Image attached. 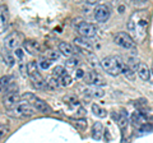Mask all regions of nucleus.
<instances>
[{"mask_svg": "<svg viewBox=\"0 0 153 143\" xmlns=\"http://www.w3.org/2000/svg\"><path fill=\"white\" fill-rule=\"evenodd\" d=\"M149 25V14L146 9H138L128 21V32L137 42H143L147 37V30Z\"/></svg>", "mask_w": 153, "mask_h": 143, "instance_id": "obj_1", "label": "nucleus"}, {"mask_svg": "<svg viewBox=\"0 0 153 143\" xmlns=\"http://www.w3.org/2000/svg\"><path fill=\"white\" fill-rule=\"evenodd\" d=\"M124 61L120 56H107V58H105L102 61H101V66L103 68L105 72H107L110 75H114V77H116V75L121 74L123 73V68H124Z\"/></svg>", "mask_w": 153, "mask_h": 143, "instance_id": "obj_2", "label": "nucleus"}, {"mask_svg": "<svg viewBox=\"0 0 153 143\" xmlns=\"http://www.w3.org/2000/svg\"><path fill=\"white\" fill-rule=\"evenodd\" d=\"M27 75L31 78L32 84L35 88L42 89L46 87V82H45V79L42 78V75L40 74V72H38L36 61H30V63L27 64Z\"/></svg>", "mask_w": 153, "mask_h": 143, "instance_id": "obj_3", "label": "nucleus"}, {"mask_svg": "<svg viewBox=\"0 0 153 143\" xmlns=\"http://www.w3.org/2000/svg\"><path fill=\"white\" fill-rule=\"evenodd\" d=\"M9 115L13 118H19V119L31 118L35 115V109L27 101H23V102H19L14 109L9 110Z\"/></svg>", "mask_w": 153, "mask_h": 143, "instance_id": "obj_4", "label": "nucleus"}, {"mask_svg": "<svg viewBox=\"0 0 153 143\" xmlns=\"http://www.w3.org/2000/svg\"><path fill=\"white\" fill-rule=\"evenodd\" d=\"M5 96H4L3 98V105L4 107L8 109V110H12V109H14L17 106V105L21 102V95L18 93V88L17 86H14V87H8L5 89Z\"/></svg>", "mask_w": 153, "mask_h": 143, "instance_id": "obj_5", "label": "nucleus"}, {"mask_svg": "<svg viewBox=\"0 0 153 143\" xmlns=\"http://www.w3.org/2000/svg\"><path fill=\"white\" fill-rule=\"evenodd\" d=\"M23 98H25L26 101L30 104L33 109H35V111L44 112V114H47V112L51 111V107L49 106V104H46V101H44V100L36 97L35 95H32V93H26Z\"/></svg>", "mask_w": 153, "mask_h": 143, "instance_id": "obj_6", "label": "nucleus"}, {"mask_svg": "<svg viewBox=\"0 0 153 143\" xmlns=\"http://www.w3.org/2000/svg\"><path fill=\"white\" fill-rule=\"evenodd\" d=\"M115 44H116L117 46L123 47V49H128V50H134L137 47L135 45V41H134L130 35L126 32H119L116 36H115Z\"/></svg>", "mask_w": 153, "mask_h": 143, "instance_id": "obj_7", "label": "nucleus"}, {"mask_svg": "<svg viewBox=\"0 0 153 143\" xmlns=\"http://www.w3.org/2000/svg\"><path fill=\"white\" fill-rule=\"evenodd\" d=\"M76 31L80 35V37H84V39H89V37H93L96 33H97V26L92 25V23H87V22H82L79 23L78 27H76Z\"/></svg>", "mask_w": 153, "mask_h": 143, "instance_id": "obj_8", "label": "nucleus"}, {"mask_svg": "<svg viewBox=\"0 0 153 143\" xmlns=\"http://www.w3.org/2000/svg\"><path fill=\"white\" fill-rule=\"evenodd\" d=\"M84 82L87 84H92V86H97V87H100V86H105L106 84V80H105V78L102 77L101 74H98L97 72H87V73L84 74Z\"/></svg>", "mask_w": 153, "mask_h": 143, "instance_id": "obj_9", "label": "nucleus"}, {"mask_svg": "<svg viewBox=\"0 0 153 143\" xmlns=\"http://www.w3.org/2000/svg\"><path fill=\"white\" fill-rule=\"evenodd\" d=\"M21 45V35L18 32H13L10 35H8L4 40V46L7 47L8 50H14L18 49V46Z\"/></svg>", "mask_w": 153, "mask_h": 143, "instance_id": "obj_10", "label": "nucleus"}, {"mask_svg": "<svg viewBox=\"0 0 153 143\" xmlns=\"http://www.w3.org/2000/svg\"><path fill=\"white\" fill-rule=\"evenodd\" d=\"M94 18L97 22H106L108 18H110V9L103 5V4H101V5H97L94 8Z\"/></svg>", "mask_w": 153, "mask_h": 143, "instance_id": "obj_11", "label": "nucleus"}, {"mask_svg": "<svg viewBox=\"0 0 153 143\" xmlns=\"http://www.w3.org/2000/svg\"><path fill=\"white\" fill-rule=\"evenodd\" d=\"M23 47L27 52H30L32 55H38L42 52V46L36 40H26L23 42Z\"/></svg>", "mask_w": 153, "mask_h": 143, "instance_id": "obj_12", "label": "nucleus"}, {"mask_svg": "<svg viewBox=\"0 0 153 143\" xmlns=\"http://www.w3.org/2000/svg\"><path fill=\"white\" fill-rule=\"evenodd\" d=\"M9 25V12L7 5H0V35L7 31Z\"/></svg>", "mask_w": 153, "mask_h": 143, "instance_id": "obj_13", "label": "nucleus"}, {"mask_svg": "<svg viewBox=\"0 0 153 143\" xmlns=\"http://www.w3.org/2000/svg\"><path fill=\"white\" fill-rule=\"evenodd\" d=\"M59 51L65 56H74L75 49L68 42H60L59 44Z\"/></svg>", "mask_w": 153, "mask_h": 143, "instance_id": "obj_14", "label": "nucleus"}, {"mask_svg": "<svg viewBox=\"0 0 153 143\" xmlns=\"http://www.w3.org/2000/svg\"><path fill=\"white\" fill-rule=\"evenodd\" d=\"M138 75L143 79V80H149L151 79V69L148 68V65L144 63H140L139 64V68H138Z\"/></svg>", "mask_w": 153, "mask_h": 143, "instance_id": "obj_15", "label": "nucleus"}, {"mask_svg": "<svg viewBox=\"0 0 153 143\" xmlns=\"http://www.w3.org/2000/svg\"><path fill=\"white\" fill-rule=\"evenodd\" d=\"M117 125L123 133V137H125L126 132H128V127H129V120H128V116L125 114H121V115L117 118Z\"/></svg>", "mask_w": 153, "mask_h": 143, "instance_id": "obj_16", "label": "nucleus"}, {"mask_svg": "<svg viewBox=\"0 0 153 143\" xmlns=\"http://www.w3.org/2000/svg\"><path fill=\"white\" fill-rule=\"evenodd\" d=\"M146 119H147V115L146 114H142L139 111H135V112H133L131 114V116H130V120L135 124V125L139 128L140 125H143V124L146 123Z\"/></svg>", "mask_w": 153, "mask_h": 143, "instance_id": "obj_17", "label": "nucleus"}, {"mask_svg": "<svg viewBox=\"0 0 153 143\" xmlns=\"http://www.w3.org/2000/svg\"><path fill=\"white\" fill-rule=\"evenodd\" d=\"M102 133H103V125L100 121L94 123L92 127V138L96 141H100L102 137Z\"/></svg>", "mask_w": 153, "mask_h": 143, "instance_id": "obj_18", "label": "nucleus"}, {"mask_svg": "<svg viewBox=\"0 0 153 143\" xmlns=\"http://www.w3.org/2000/svg\"><path fill=\"white\" fill-rule=\"evenodd\" d=\"M74 44L79 47H83V49H88V50H92V44L84 37H75L74 39Z\"/></svg>", "mask_w": 153, "mask_h": 143, "instance_id": "obj_19", "label": "nucleus"}, {"mask_svg": "<svg viewBox=\"0 0 153 143\" xmlns=\"http://www.w3.org/2000/svg\"><path fill=\"white\" fill-rule=\"evenodd\" d=\"M12 80H13L12 75H3V77L0 78V93H3L9 87V84L12 83Z\"/></svg>", "mask_w": 153, "mask_h": 143, "instance_id": "obj_20", "label": "nucleus"}, {"mask_svg": "<svg viewBox=\"0 0 153 143\" xmlns=\"http://www.w3.org/2000/svg\"><path fill=\"white\" fill-rule=\"evenodd\" d=\"M92 111L96 116H98V118H106L107 116V111L105 110L103 107H101L100 105L97 104H93L92 105Z\"/></svg>", "mask_w": 153, "mask_h": 143, "instance_id": "obj_21", "label": "nucleus"}, {"mask_svg": "<svg viewBox=\"0 0 153 143\" xmlns=\"http://www.w3.org/2000/svg\"><path fill=\"white\" fill-rule=\"evenodd\" d=\"M139 64H140V61L138 60V58H135V56H129V58L126 59V65L130 69H133L134 72L138 70V68H139Z\"/></svg>", "mask_w": 153, "mask_h": 143, "instance_id": "obj_22", "label": "nucleus"}, {"mask_svg": "<svg viewBox=\"0 0 153 143\" xmlns=\"http://www.w3.org/2000/svg\"><path fill=\"white\" fill-rule=\"evenodd\" d=\"M3 59H4V61H5V64L8 66H13L14 64H16V58H14V55L9 51L3 52Z\"/></svg>", "mask_w": 153, "mask_h": 143, "instance_id": "obj_23", "label": "nucleus"}, {"mask_svg": "<svg viewBox=\"0 0 153 143\" xmlns=\"http://www.w3.org/2000/svg\"><path fill=\"white\" fill-rule=\"evenodd\" d=\"M63 101L69 105H73V106H79V104H80L79 98L74 96V95H66V96L63 97Z\"/></svg>", "mask_w": 153, "mask_h": 143, "instance_id": "obj_24", "label": "nucleus"}, {"mask_svg": "<svg viewBox=\"0 0 153 143\" xmlns=\"http://www.w3.org/2000/svg\"><path fill=\"white\" fill-rule=\"evenodd\" d=\"M85 93H88L89 96H92V97H103V95H105V91L102 88H100V87H96V88H92V89H88V91H85Z\"/></svg>", "mask_w": 153, "mask_h": 143, "instance_id": "obj_25", "label": "nucleus"}, {"mask_svg": "<svg viewBox=\"0 0 153 143\" xmlns=\"http://www.w3.org/2000/svg\"><path fill=\"white\" fill-rule=\"evenodd\" d=\"M134 105H135V107L138 109V111L142 112V114H146L148 111V109H149V107H148V104H147L146 100H139V101H137Z\"/></svg>", "mask_w": 153, "mask_h": 143, "instance_id": "obj_26", "label": "nucleus"}, {"mask_svg": "<svg viewBox=\"0 0 153 143\" xmlns=\"http://www.w3.org/2000/svg\"><path fill=\"white\" fill-rule=\"evenodd\" d=\"M60 86V82L57 80V78H55V77H51V78H49L47 79V82H46V87L47 88H50V89H56L57 87Z\"/></svg>", "mask_w": 153, "mask_h": 143, "instance_id": "obj_27", "label": "nucleus"}, {"mask_svg": "<svg viewBox=\"0 0 153 143\" xmlns=\"http://www.w3.org/2000/svg\"><path fill=\"white\" fill-rule=\"evenodd\" d=\"M64 74H65V69H64V66H61V65H57L52 69V77H55V78H60V77H63Z\"/></svg>", "mask_w": 153, "mask_h": 143, "instance_id": "obj_28", "label": "nucleus"}, {"mask_svg": "<svg viewBox=\"0 0 153 143\" xmlns=\"http://www.w3.org/2000/svg\"><path fill=\"white\" fill-rule=\"evenodd\" d=\"M79 64H80V60L76 58V56H71V58L66 60V66H68V68H76Z\"/></svg>", "mask_w": 153, "mask_h": 143, "instance_id": "obj_29", "label": "nucleus"}, {"mask_svg": "<svg viewBox=\"0 0 153 143\" xmlns=\"http://www.w3.org/2000/svg\"><path fill=\"white\" fill-rule=\"evenodd\" d=\"M60 86H63V87H68V86L71 84V82H73V79H71V77L69 74H64L63 77H60Z\"/></svg>", "mask_w": 153, "mask_h": 143, "instance_id": "obj_30", "label": "nucleus"}, {"mask_svg": "<svg viewBox=\"0 0 153 143\" xmlns=\"http://www.w3.org/2000/svg\"><path fill=\"white\" fill-rule=\"evenodd\" d=\"M123 74L125 75L126 78H129V79H134V78H135V73H134V70L129 68L126 64L124 65V68H123Z\"/></svg>", "mask_w": 153, "mask_h": 143, "instance_id": "obj_31", "label": "nucleus"}, {"mask_svg": "<svg viewBox=\"0 0 153 143\" xmlns=\"http://www.w3.org/2000/svg\"><path fill=\"white\" fill-rule=\"evenodd\" d=\"M46 58L49 59L50 61H52V60H57L59 59V54H57L56 51H54V50H49L46 52Z\"/></svg>", "mask_w": 153, "mask_h": 143, "instance_id": "obj_32", "label": "nucleus"}, {"mask_svg": "<svg viewBox=\"0 0 153 143\" xmlns=\"http://www.w3.org/2000/svg\"><path fill=\"white\" fill-rule=\"evenodd\" d=\"M38 64H40V66H41L42 69H49V68H50V65H51V61L47 59V58H42Z\"/></svg>", "mask_w": 153, "mask_h": 143, "instance_id": "obj_33", "label": "nucleus"}, {"mask_svg": "<svg viewBox=\"0 0 153 143\" xmlns=\"http://www.w3.org/2000/svg\"><path fill=\"white\" fill-rule=\"evenodd\" d=\"M74 123H75L74 125H75V127H78L79 129H82V130L84 129L85 127H87V121H85L84 119H78V120H74Z\"/></svg>", "mask_w": 153, "mask_h": 143, "instance_id": "obj_34", "label": "nucleus"}, {"mask_svg": "<svg viewBox=\"0 0 153 143\" xmlns=\"http://www.w3.org/2000/svg\"><path fill=\"white\" fill-rule=\"evenodd\" d=\"M139 130L140 132H152L153 130V125L149 123H144L143 125L139 127Z\"/></svg>", "mask_w": 153, "mask_h": 143, "instance_id": "obj_35", "label": "nucleus"}, {"mask_svg": "<svg viewBox=\"0 0 153 143\" xmlns=\"http://www.w3.org/2000/svg\"><path fill=\"white\" fill-rule=\"evenodd\" d=\"M8 132H9V128L7 125H4V124H0V139L7 136Z\"/></svg>", "mask_w": 153, "mask_h": 143, "instance_id": "obj_36", "label": "nucleus"}, {"mask_svg": "<svg viewBox=\"0 0 153 143\" xmlns=\"http://www.w3.org/2000/svg\"><path fill=\"white\" fill-rule=\"evenodd\" d=\"M16 56H17L19 60H22L23 59V50L22 49H17L16 50Z\"/></svg>", "mask_w": 153, "mask_h": 143, "instance_id": "obj_37", "label": "nucleus"}, {"mask_svg": "<svg viewBox=\"0 0 153 143\" xmlns=\"http://www.w3.org/2000/svg\"><path fill=\"white\" fill-rule=\"evenodd\" d=\"M75 75H76V78L84 77V72H83L82 69H78V70H76V73H75Z\"/></svg>", "mask_w": 153, "mask_h": 143, "instance_id": "obj_38", "label": "nucleus"}, {"mask_svg": "<svg viewBox=\"0 0 153 143\" xmlns=\"http://www.w3.org/2000/svg\"><path fill=\"white\" fill-rule=\"evenodd\" d=\"M151 73H153V69H152V70H151Z\"/></svg>", "mask_w": 153, "mask_h": 143, "instance_id": "obj_39", "label": "nucleus"}]
</instances>
